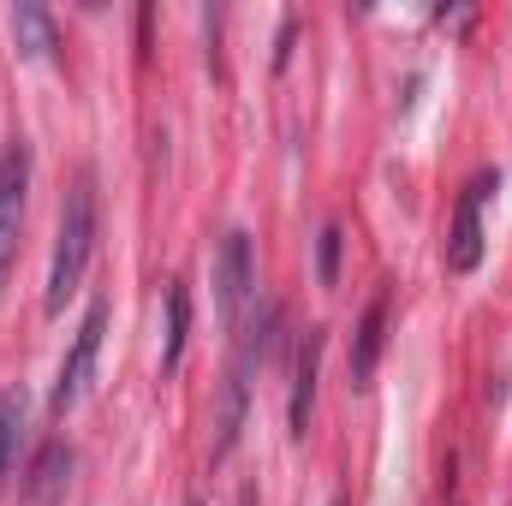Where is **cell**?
Segmentation results:
<instances>
[{"instance_id": "1", "label": "cell", "mask_w": 512, "mask_h": 506, "mask_svg": "<svg viewBox=\"0 0 512 506\" xmlns=\"http://www.w3.org/2000/svg\"><path fill=\"white\" fill-rule=\"evenodd\" d=\"M90 256H96V173L78 167V179H72V191L60 203V233H54V262H48V298H42L48 316L66 310V298L78 292Z\"/></svg>"}, {"instance_id": "2", "label": "cell", "mask_w": 512, "mask_h": 506, "mask_svg": "<svg viewBox=\"0 0 512 506\" xmlns=\"http://www.w3.org/2000/svg\"><path fill=\"white\" fill-rule=\"evenodd\" d=\"M274 328H280V310L268 304L262 316H251V328H245V340H239V352H233V364H227V376H221L215 447H209V459H215V465H221V459L239 447V435H245V411H251V370L274 352Z\"/></svg>"}, {"instance_id": "3", "label": "cell", "mask_w": 512, "mask_h": 506, "mask_svg": "<svg viewBox=\"0 0 512 506\" xmlns=\"http://www.w3.org/2000/svg\"><path fill=\"white\" fill-rule=\"evenodd\" d=\"M102 334H108V298H90V310H84V322H78V334H72V352L60 358L54 393H48V411H54V417H66V411L84 399V387L96 376V358H102Z\"/></svg>"}, {"instance_id": "4", "label": "cell", "mask_w": 512, "mask_h": 506, "mask_svg": "<svg viewBox=\"0 0 512 506\" xmlns=\"http://www.w3.org/2000/svg\"><path fill=\"white\" fill-rule=\"evenodd\" d=\"M251 292H256L251 233H245V227H233V233L221 239V251H215V316H221V328H233V322L245 316Z\"/></svg>"}, {"instance_id": "5", "label": "cell", "mask_w": 512, "mask_h": 506, "mask_svg": "<svg viewBox=\"0 0 512 506\" xmlns=\"http://www.w3.org/2000/svg\"><path fill=\"white\" fill-rule=\"evenodd\" d=\"M24 197H30V143L12 137L0 149V280L18 256V233H24Z\"/></svg>"}, {"instance_id": "6", "label": "cell", "mask_w": 512, "mask_h": 506, "mask_svg": "<svg viewBox=\"0 0 512 506\" xmlns=\"http://www.w3.org/2000/svg\"><path fill=\"white\" fill-rule=\"evenodd\" d=\"M495 185H501V179L483 167V173L459 191V215H453V239H447V268H453V274H471V268L483 262V203H489Z\"/></svg>"}, {"instance_id": "7", "label": "cell", "mask_w": 512, "mask_h": 506, "mask_svg": "<svg viewBox=\"0 0 512 506\" xmlns=\"http://www.w3.org/2000/svg\"><path fill=\"white\" fill-rule=\"evenodd\" d=\"M322 352H328V334H322V328H304V340H298V358H292V399H286V429H292V441H304V435H310Z\"/></svg>"}, {"instance_id": "8", "label": "cell", "mask_w": 512, "mask_h": 506, "mask_svg": "<svg viewBox=\"0 0 512 506\" xmlns=\"http://www.w3.org/2000/svg\"><path fill=\"white\" fill-rule=\"evenodd\" d=\"M72 447L66 441H42L36 447V459H30V471H24V483H18V495L24 506H66V489H72Z\"/></svg>"}, {"instance_id": "9", "label": "cell", "mask_w": 512, "mask_h": 506, "mask_svg": "<svg viewBox=\"0 0 512 506\" xmlns=\"http://www.w3.org/2000/svg\"><path fill=\"white\" fill-rule=\"evenodd\" d=\"M382 346H387V292H382V298H370V304H364V316H358V334H352V358H346V370H352V387H370L376 364H382Z\"/></svg>"}, {"instance_id": "10", "label": "cell", "mask_w": 512, "mask_h": 506, "mask_svg": "<svg viewBox=\"0 0 512 506\" xmlns=\"http://www.w3.org/2000/svg\"><path fill=\"white\" fill-rule=\"evenodd\" d=\"M24 423H30V393H24V387H6V393H0V489H6L12 471H18Z\"/></svg>"}, {"instance_id": "11", "label": "cell", "mask_w": 512, "mask_h": 506, "mask_svg": "<svg viewBox=\"0 0 512 506\" xmlns=\"http://www.w3.org/2000/svg\"><path fill=\"white\" fill-rule=\"evenodd\" d=\"M185 340H191V292L185 280L167 286V346H161V370H179L185 364Z\"/></svg>"}, {"instance_id": "12", "label": "cell", "mask_w": 512, "mask_h": 506, "mask_svg": "<svg viewBox=\"0 0 512 506\" xmlns=\"http://www.w3.org/2000/svg\"><path fill=\"white\" fill-rule=\"evenodd\" d=\"M12 36H18V48L36 54V60H54V48H60L54 18H48L42 6H18V12H12Z\"/></svg>"}, {"instance_id": "13", "label": "cell", "mask_w": 512, "mask_h": 506, "mask_svg": "<svg viewBox=\"0 0 512 506\" xmlns=\"http://www.w3.org/2000/svg\"><path fill=\"white\" fill-rule=\"evenodd\" d=\"M340 251H346V233H340V221H328L322 245H316V280L322 286H340Z\"/></svg>"}, {"instance_id": "14", "label": "cell", "mask_w": 512, "mask_h": 506, "mask_svg": "<svg viewBox=\"0 0 512 506\" xmlns=\"http://www.w3.org/2000/svg\"><path fill=\"white\" fill-rule=\"evenodd\" d=\"M334 506H346V501H334Z\"/></svg>"}]
</instances>
